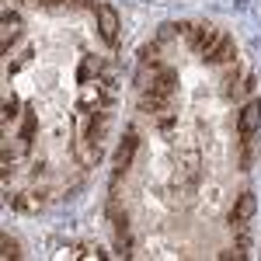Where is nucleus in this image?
I'll use <instances>...</instances> for the list:
<instances>
[{
  "mask_svg": "<svg viewBox=\"0 0 261 261\" xmlns=\"http://www.w3.org/2000/svg\"><path fill=\"white\" fill-rule=\"evenodd\" d=\"M254 209H258L254 195H251V192H244L241 199H237V205H233V213H230V223H233V226H244V223L254 216Z\"/></svg>",
  "mask_w": 261,
  "mask_h": 261,
  "instance_id": "obj_6",
  "label": "nucleus"
},
{
  "mask_svg": "<svg viewBox=\"0 0 261 261\" xmlns=\"http://www.w3.org/2000/svg\"><path fill=\"white\" fill-rule=\"evenodd\" d=\"M216 42H220V32H216L213 24H195V28H192V45L199 49L202 56H209V49H213Z\"/></svg>",
  "mask_w": 261,
  "mask_h": 261,
  "instance_id": "obj_5",
  "label": "nucleus"
},
{
  "mask_svg": "<svg viewBox=\"0 0 261 261\" xmlns=\"http://www.w3.org/2000/svg\"><path fill=\"white\" fill-rule=\"evenodd\" d=\"M261 125V101H247L241 108V119H237V129H241V136L247 140V136H254V129Z\"/></svg>",
  "mask_w": 261,
  "mask_h": 261,
  "instance_id": "obj_3",
  "label": "nucleus"
},
{
  "mask_svg": "<svg viewBox=\"0 0 261 261\" xmlns=\"http://www.w3.org/2000/svg\"><path fill=\"white\" fill-rule=\"evenodd\" d=\"M94 11H98V28H101V39H105L108 45H112V42L119 39V14H115V7H108V4H98Z\"/></svg>",
  "mask_w": 261,
  "mask_h": 261,
  "instance_id": "obj_2",
  "label": "nucleus"
},
{
  "mask_svg": "<svg viewBox=\"0 0 261 261\" xmlns=\"http://www.w3.org/2000/svg\"><path fill=\"white\" fill-rule=\"evenodd\" d=\"M174 70H161L153 81H150V91L143 94V108H161L164 101L171 98V91H174Z\"/></svg>",
  "mask_w": 261,
  "mask_h": 261,
  "instance_id": "obj_1",
  "label": "nucleus"
},
{
  "mask_svg": "<svg viewBox=\"0 0 261 261\" xmlns=\"http://www.w3.org/2000/svg\"><path fill=\"white\" fill-rule=\"evenodd\" d=\"M14 108H18V101H14V98H7V101H4V122H11L14 115H18Z\"/></svg>",
  "mask_w": 261,
  "mask_h": 261,
  "instance_id": "obj_10",
  "label": "nucleus"
},
{
  "mask_svg": "<svg viewBox=\"0 0 261 261\" xmlns=\"http://www.w3.org/2000/svg\"><path fill=\"white\" fill-rule=\"evenodd\" d=\"M28 4H42V7H53V4H66V0H28Z\"/></svg>",
  "mask_w": 261,
  "mask_h": 261,
  "instance_id": "obj_11",
  "label": "nucleus"
},
{
  "mask_svg": "<svg viewBox=\"0 0 261 261\" xmlns=\"http://www.w3.org/2000/svg\"><path fill=\"white\" fill-rule=\"evenodd\" d=\"M0 247H4V251H0V258H4V261H11V258H18V254H21V251H18V244L11 241L7 233L0 237Z\"/></svg>",
  "mask_w": 261,
  "mask_h": 261,
  "instance_id": "obj_9",
  "label": "nucleus"
},
{
  "mask_svg": "<svg viewBox=\"0 0 261 261\" xmlns=\"http://www.w3.org/2000/svg\"><path fill=\"white\" fill-rule=\"evenodd\" d=\"M136 146H140V140H136V133L129 129L125 140L119 143V150H115V174H125V171H129V164L136 157Z\"/></svg>",
  "mask_w": 261,
  "mask_h": 261,
  "instance_id": "obj_4",
  "label": "nucleus"
},
{
  "mask_svg": "<svg viewBox=\"0 0 261 261\" xmlns=\"http://www.w3.org/2000/svg\"><path fill=\"white\" fill-rule=\"evenodd\" d=\"M205 60H209V63H230V60H233V39H230V35H220V42L209 49Z\"/></svg>",
  "mask_w": 261,
  "mask_h": 261,
  "instance_id": "obj_7",
  "label": "nucleus"
},
{
  "mask_svg": "<svg viewBox=\"0 0 261 261\" xmlns=\"http://www.w3.org/2000/svg\"><path fill=\"white\" fill-rule=\"evenodd\" d=\"M18 35H21V18L7 11V14H4V39H0V49L7 53V49H11V42L18 39Z\"/></svg>",
  "mask_w": 261,
  "mask_h": 261,
  "instance_id": "obj_8",
  "label": "nucleus"
}]
</instances>
